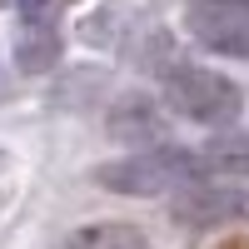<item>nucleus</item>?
I'll use <instances>...</instances> for the list:
<instances>
[{
	"label": "nucleus",
	"mask_w": 249,
	"mask_h": 249,
	"mask_svg": "<svg viewBox=\"0 0 249 249\" xmlns=\"http://www.w3.org/2000/svg\"><path fill=\"white\" fill-rule=\"evenodd\" d=\"M65 10L70 0H20V20H30V25H55Z\"/></svg>",
	"instance_id": "6e6552de"
},
{
	"label": "nucleus",
	"mask_w": 249,
	"mask_h": 249,
	"mask_svg": "<svg viewBox=\"0 0 249 249\" xmlns=\"http://www.w3.org/2000/svg\"><path fill=\"white\" fill-rule=\"evenodd\" d=\"M65 249H150V239L124 219H95V224H80Z\"/></svg>",
	"instance_id": "423d86ee"
},
{
	"label": "nucleus",
	"mask_w": 249,
	"mask_h": 249,
	"mask_svg": "<svg viewBox=\"0 0 249 249\" xmlns=\"http://www.w3.org/2000/svg\"><path fill=\"white\" fill-rule=\"evenodd\" d=\"M239 179H219V175H195L190 184H179V199H175V219L184 224H214V219H230L239 210Z\"/></svg>",
	"instance_id": "20e7f679"
},
{
	"label": "nucleus",
	"mask_w": 249,
	"mask_h": 249,
	"mask_svg": "<svg viewBox=\"0 0 249 249\" xmlns=\"http://www.w3.org/2000/svg\"><path fill=\"white\" fill-rule=\"evenodd\" d=\"M164 105H170L179 120H190V124H230V120H239L244 90L230 75H219V70L175 65L164 75Z\"/></svg>",
	"instance_id": "f03ea898"
},
{
	"label": "nucleus",
	"mask_w": 249,
	"mask_h": 249,
	"mask_svg": "<svg viewBox=\"0 0 249 249\" xmlns=\"http://www.w3.org/2000/svg\"><path fill=\"white\" fill-rule=\"evenodd\" d=\"M105 130H110L120 144H155V140H160V130H164L160 100L140 95V90L120 95L115 105H110V115H105Z\"/></svg>",
	"instance_id": "39448f33"
},
{
	"label": "nucleus",
	"mask_w": 249,
	"mask_h": 249,
	"mask_svg": "<svg viewBox=\"0 0 249 249\" xmlns=\"http://www.w3.org/2000/svg\"><path fill=\"white\" fill-rule=\"evenodd\" d=\"M195 5H249V0H195Z\"/></svg>",
	"instance_id": "1a4fd4ad"
},
{
	"label": "nucleus",
	"mask_w": 249,
	"mask_h": 249,
	"mask_svg": "<svg viewBox=\"0 0 249 249\" xmlns=\"http://www.w3.org/2000/svg\"><path fill=\"white\" fill-rule=\"evenodd\" d=\"M199 175V155L184 144H144V150L110 160L95 170V184H105L115 195H160V190H179Z\"/></svg>",
	"instance_id": "f257e3e1"
},
{
	"label": "nucleus",
	"mask_w": 249,
	"mask_h": 249,
	"mask_svg": "<svg viewBox=\"0 0 249 249\" xmlns=\"http://www.w3.org/2000/svg\"><path fill=\"white\" fill-rule=\"evenodd\" d=\"M60 60V35L50 30V25H20V35H15V65L25 70V75H40V70H50Z\"/></svg>",
	"instance_id": "0eeeda50"
},
{
	"label": "nucleus",
	"mask_w": 249,
	"mask_h": 249,
	"mask_svg": "<svg viewBox=\"0 0 249 249\" xmlns=\"http://www.w3.org/2000/svg\"><path fill=\"white\" fill-rule=\"evenodd\" d=\"M190 30L199 45H210L214 55H249V5H195L184 0Z\"/></svg>",
	"instance_id": "7ed1b4c3"
}]
</instances>
